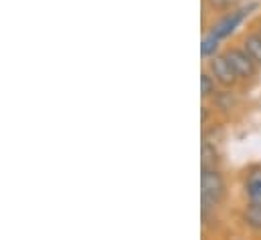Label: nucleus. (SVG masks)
Masks as SVG:
<instances>
[{"mask_svg":"<svg viewBox=\"0 0 261 240\" xmlns=\"http://www.w3.org/2000/svg\"><path fill=\"white\" fill-rule=\"evenodd\" d=\"M255 6L251 4V6H243V8H239V10H235V12H231V14H227L221 22H217L215 24V28L211 31L217 39H227V37H231L233 33H235V28L245 20V16L249 14V10H253Z\"/></svg>","mask_w":261,"mask_h":240,"instance_id":"nucleus-2","label":"nucleus"},{"mask_svg":"<svg viewBox=\"0 0 261 240\" xmlns=\"http://www.w3.org/2000/svg\"><path fill=\"white\" fill-rule=\"evenodd\" d=\"M245 194L249 198V202L253 204H261V170H253L247 182H245Z\"/></svg>","mask_w":261,"mask_h":240,"instance_id":"nucleus-5","label":"nucleus"},{"mask_svg":"<svg viewBox=\"0 0 261 240\" xmlns=\"http://www.w3.org/2000/svg\"><path fill=\"white\" fill-rule=\"evenodd\" d=\"M219 41H221V39H217L213 33H211L208 37H204V39H202V45H200V53H202V57H211V55H215V51H217V47H219Z\"/></svg>","mask_w":261,"mask_h":240,"instance_id":"nucleus-9","label":"nucleus"},{"mask_svg":"<svg viewBox=\"0 0 261 240\" xmlns=\"http://www.w3.org/2000/svg\"><path fill=\"white\" fill-rule=\"evenodd\" d=\"M243 220H245V224L249 226V228H253V230H261V204H253V202H249V206H247V210H245V214H243Z\"/></svg>","mask_w":261,"mask_h":240,"instance_id":"nucleus-6","label":"nucleus"},{"mask_svg":"<svg viewBox=\"0 0 261 240\" xmlns=\"http://www.w3.org/2000/svg\"><path fill=\"white\" fill-rule=\"evenodd\" d=\"M225 57L231 63V67H233V71L237 73L239 79H249V77L255 75V65H257V63L251 59V55H249L247 51L233 49V51H229Z\"/></svg>","mask_w":261,"mask_h":240,"instance_id":"nucleus-3","label":"nucleus"},{"mask_svg":"<svg viewBox=\"0 0 261 240\" xmlns=\"http://www.w3.org/2000/svg\"><path fill=\"white\" fill-rule=\"evenodd\" d=\"M217 149H215V145H211L208 141H204L202 143V168H215V164H217Z\"/></svg>","mask_w":261,"mask_h":240,"instance_id":"nucleus-8","label":"nucleus"},{"mask_svg":"<svg viewBox=\"0 0 261 240\" xmlns=\"http://www.w3.org/2000/svg\"><path fill=\"white\" fill-rule=\"evenodd\" d=\"M213 93H215V77H211L208 73H202L200 75V95L208 97Z\"/></svg>","mask_w":261,"mask_h":240,"instance_id":"nucleus-10","label":"nucleus"},{"mask_svg":"<svg viewBox=\"0 0 261 240\" xmlns=\"http://www.w3.org/2000/svg\"><path fill=\"white\" fill-rule=\"evenodd\" d=\"M243 45H245V51L251 55V59L261 65V35H249Z\"/></svg>","mask_w":261,"mask_h":240,"instance_id":"nucleus-7","label":"nucleus"},{"mask_svg":"<svg viewBox=\"0 0 261 240\" xmlns=\"http://www.w3.org/2000/svg\"><path fill=\"white\" fill-rule=\"evenodd\" d=\"M208 69H211V75L215 77V81H219V83L225 85V87L235 85V81L239 79L237 73L233 71L231 63L227 61V57H215V55H213V61H211Z\"/></svg>","mask_w":261,"mask_h":240,"instance_id":"nucleus-4","label":"nucleus"},{"mask_svg":"<svg viewBox=\"0 0 261 240\" xmlns=\"http://www.w3.org/2000/svg\"><path fill=\"white\" fill-rule=\"evenodd\" d=\"M208 2H211V6H215V8H229V6L235 4V0H208Z\"/></svg>","mask_w":261,"mask_h":240,"instance_id":"nucleus-11","label":"nucleus"},{"mask_svg":"<svg viewBox=\"0 0 261 240\" xmlns=\"http://www.w3.org/2000/svg\"><path fill=\"white\" fill-rule=\"evenodd\" d=\"M200 194H202V212L215 210V206L221 204V200L227 194V186L223 176L215 168H202L200 174Z\"/></svg>","mask_w":261,"mask_h":240,"instance_id":"nucleus-1","label":"nucleus"}]
</instances>
